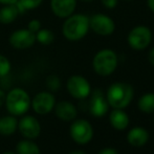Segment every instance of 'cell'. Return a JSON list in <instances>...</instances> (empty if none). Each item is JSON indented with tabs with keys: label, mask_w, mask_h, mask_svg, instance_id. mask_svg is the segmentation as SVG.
Returning <instances> with one entry per match:
<instances>
[{
	"label": "cell",
	"mask_w": 154,
	"mask_h": 154,
	"mask_svg": "<svg viewBox=\"0 0 154 154\" xmlns=\"http://www.w3.org/2000/svg\"><path fill=\"white\" fill-rule=\"evenodd\" d=\"M89 31V18L83 14H72L65 19L62 26L63 36L69 41L83 39Z\"/></svg>",
	"instance_id": "1"
},
{
	"label": "cell",
	"mask_w": 154,
	"mask_h": 154,
	"mask_svg": "<svg viewBox=\"0 0 154 154\" xmlns=\"http://www.w3.org/2000/svg\"><path fill=\"white\" fill-rule=\"evenodd\" d=\"M133 99V88L130 84L118 82L113 83L107 90L106 100L114 109H124Z\"/></svg>",
	"instance_id": "2"
},
{
	"label": "cell",
	"mask_w": 154,
	"mask_h": 154,
	"mask_svg": "<svg viewBox=\"0 0 154 154\" xmlns=\"http://www.w3.org/2000/svg\"><path fill=\"white\" fill-rule=\"evenodd\" d=\"M92 67L99 75H110L118 67V56L112 49H102L95 54L92 60Z\"/></svg>",
	"instance_id": "3"
},
{
	"label": "cell",
	"mask_w": 154,
	"mask_h": 154,
	"mask_svg": "<svg viewBox=\"0 0 154 154\" xmlns=\"http://www.w3.org/2000/svg\"><path fill=\"white\" fill-rule=\"evenodd\" d=\"M5 106L8 111L13 116H22L31 106V99L25 90L14 88L5 95Z\"/></svg>",
	"instance_id": "4"
},
{
	"label": "cell",
	"mask_w": 154,
	"mask_h": 154,
	"mask_svg": "<svg viewBox=\"0 0 154 154\" xmlns=\"http://www.w3.org/2000/svg\"><path fill=\"white\" fill-rule=\"evenodd\" d=\"M152 40V32L145 25H137L129 32L127 37L128 44L135 51H143L150 45Z\"/></svg>",
	"instance_id": "5"
},
{
	"label": "cell",
	"mask_w": 154,
	"mask_h": 154,
	"mask_svg": "<svg viewBox=\"0 0 154 154\" xmlns=\"http://www.w3.org/2000/svg\"><path fill=\"white\" fill-rule=\"evenodd\" d=\"M70 136L78 144H87L91 140L93 136L92 126L86 120L75 121L70 126Z\"/></svg>",
	"instance_id": "6"
},
{
	"label": "cell",
	"mask_w": 154,
	"mask_h": 154,
	"mask_svg": "<svg viewBox=\"0 0 154 154\" xmlns=\"http://www.w3.org/2000/svg\"><path fill=\"white\" fill-rule=\"evenodd\" d=\"M67 90L71 97L75 99H86L91 92L90 84L84 77L79 75H71L67 81Z\"/></svg>",
	"instance_id": "7"
},
{
	"label": "cell",
	"mask_w": 154,
	"mask_h": 154,
	"mask_svg": "<svg viewBox=\"0 0 154 154\" xmlns=\"http://www.w3.org/2000/svg\"><path fill=\"white\" fill-rule=\"evenodd\" d=\"M89 29L100 36H110L116 29V23L105 14H94L89 18Z\"/></svg>",
	"instance_id": "8"
},
{
	"label": "cell",
	"mask_w": 154,
	"mask_h": 154,
	"mask_svg": "<svg viewBox=\"0 0 154 154\" xmlns=\"http://www.w3.org/2000/svg\"><path fill=\"white\" fill-rule=\"evenodd\" d=\"M36 41V34L27 29H17L8 38V42L16 49H26L34 45Z\"/></svg>",
	"instance_id": "9"
},
{
	"label": "cell",
	"mask_w": 154,
	"mask_h": 154,
	"mask_svg": "<svg viewBox=\"0 0 154 154\" xmlns=\"http://www.w3.org/2000/svg\"><path fill=\"white\" fill-rule=\"evenodd\" d=\"M56 100L54 94L47 91H42L36 94L32 101V107L38 114H46L54 109Z\"/></svg>",
	"instance_id": "10"
},
{
	"label": "cell",
	"mask_w": 154,
	"mask_h": 154,
	"mask_svg": "<svg viewBox=\"0 0 154 154\" xmlns=\"http://www.w3.org/2000/svg\"><path fill=\"white\" fill-rule=\"evenodd\" d=\"M108 108H109V104L103 91L100 89H95L89 102L90 113L95 118H102L108 112Z\"/></svg>",
	"instance_id": "11"
},
{
	"label": "cell",
	"mask_w": 154,
	"mask_h": 154,
	"mask_svg": "<svg viewBox=\"0 0 154 154\" xmlns=\"http://www.w3.org/2000/svg\"><path fill=\"white\" fill-rule=\"evenodd\" d=\"M18 128L21 134L29 140L38 137L41 131V126L38 120L32 116H26L21 119L18 123Z\"/></svg>",
	"instance_id": "12"
},
{
	"label": "cell",
	"mask_w": 154,
	"mask_h": 154,
	"mask_svg": "<svg viewBox=\"0 0 154 154\" xmlns=\"http://www.w3.org/2000/svg\"><path fill=\"white\" fill-rule=\"evenodd\" d=\"M77 0H51V12L59 18H67L73 14Z\"/></svg>",
	"instance_id": "13"
},
{
	"label": "cell",
	"mask_w": 154,
	"mask_h": 154,
	"mask_svg": "<svg viewBox=\"0 0 154 154\" xmlns=\"http://www.w3.org/2000/svg\"><path fill=\"white\" fill-rule=\"evenodd\" d=\"M127 140L133 147H142L149 140V132L143 127H134L128 132Z\"/></svg>",
	"instance_id": "14"
},
{
	"label": "cell",
	"mask_w": 154,
	"mask_h": 154,
	"mask_svg": "<svg viewBox=\"0 0 154 154\" xmlns=\"http://www.w3.org/2000/svg\"><path fill=\"white\" fill-rule=\"evenodd\" d=\"M56 106V114L62 121H72L77 116V108L72 103L67 101H62Z\"/></svg>",
	"instance_id": "15"
},
{
	"label": "cell",
	"mask_w": 154,
	"mask_h": 154,
	"mask_svg": "<svg viewBox=\"0 0 154 154\" xmlns=\"http://www.w3.org/2000/svg\"><path fill=\"white\" fill-rule=\"evenodd\" d=\"M109 121L112 127L116 130H124L129 125V116L123 109H114L110 113Z\"/></svg>",
	"instance_id": "16"
},
{
	"label": "cell",
	"mask_w": 154,
	"mask_h": 154,
	"mask_svg": "<svg viewBox=\"0 0 154 154\" xmlns=\"http://www.w3.org/2000/svg\"><path fill=\"white\" fill-rule=\"evenodd\" d=\"M18 6L16 4H6L0 8V23L10 24L14 22L19 15Z\"/></svg>",
	"instance_id": "17"
},
{
	"label": "cell",
	"mask_w": 154,
	"mask_h": 154,
	"mask_svg": "<svg viewBox=\"0 0 154 154\" xmlns=\"http://www.w3.org/2000/svg\"><path fill=\"white\" fill-rule=\"evenodd\" d=\"M18 122L13 116H3L0 119V133L3 135H11L16 131Z\"/></svg>",
	"instance_id": "18"
},
{
	"label": "cell",
	"mask_w": 154,
	"mask_h": 154,
	"mask_svg": "<svg viewBox=\"0 0 154 154\" xmlns=\"http://www.w3.org/2000/svg\"><path fill=\"white\" fill-rule=\"evenodd\" d=\"M138 109L145 113H154V93H146L138 100Z\"/></svg>",
	"instance_id": "19"
},
{
	"label": "cell",
	"mask_w": 154,
	"mask_h": 154,
	"mask_svg": "<svg viewBox=\"0 0 154 154\" xmlns=\"http://www.w3.org/2000/svg\"><path fill=\"white\" fill-rule=\"evenodd\" d=\"M16 150L18 154H40L38 145L32 140H21L17 144Z\"/></svg>",
	"instance_id": "20"
},
{
	"label": "cell",
	"mask_w": 154,
	"mask_h": 154,
	"mask_svg": "<svg viewBox=\"0 0 154 154\" xmlns=\"http://www.w3.org/2000/svg\"><path fill=\"white\" fill-rule=\"evenodd\" d=\"M55 40V35L48 29H40L36 32V41L42 45H49Z\"/></svg>",
	"instance_id": "21"
},
{
	"label": "cell",
	"mask_w": 154,
	"mask_h": 154,
	"mask_svg": "<svg viewBox=\"0 0 154 154\" xmlns=\"http://www.w3.org/2000/svg\"><path fill=\"white\" fill-rule=\"evenodd\" d=\"M43 0H18L16 5L18 6V10L20 13H23L25 11H31L39 8Z\"/></svg>",
	"instance_id": "22"
},
{
	"label": "cell",
	"mask_w": 154,
	"mask_h": 154,
	"mask_svg": "<svg viewBox=\"0 0 154 154\" xmlns=\"http://www.w3.org/2000/svg\"><path fill=\"white\" fill-rule=\"evenodd\" d=\"M11 70V62L5 56L0 55V78L5 77Z\"/></svg>",
	"instance_id": "23"
},
{
	"label": "cell",
	"mask_w": 154,
	"mask_h": 154,
	"mask_svg": "<svg viewBox=\"0 0 154 154\" xmlns=\"http://www.w3.org/2000/svg\"><path fill=\"white\" fill-rule=\"evenodd\" d=\"M46 85L48 89L57 91L61 86V81L57 75H48V78L46 79Z\"/></svg>",
	"instance_id": "24"
},
{
	"label": "cell",
	"mask_w": 154,
	"mask_h": 154,
	"mask_svg": "<svg viewBox=\"0 0 154 154\" xmlns=\"http://www.w3.org/2000/svg\"><path fill=\"white\" fill-rule=\"evenodd\" d=\"M41 26H42V25H41L40 20H38V19H32V20H31L29 22V24H27V29H29L31 32L36 34V32L41 29Z\"/></svg>",
	"instance_id": "25"
},
{
	"label": "cell",
	"mask_w": 154,
	"mask_h": 154,
	"mask_svg": "<svg viewBox=\"0 0 154 154\" xmlns=\"http://www.w3.org/2000/svg\"><path fill=\"white\" fill-rule=\"evenodd\" d=\"M103 5L107 8H114L119 3V0H101Z\"/></svg>",
	"instance_id": "26"
},
{
	"label": "cell",
	"mask_w": 154,
	"mask_h": 154,
	"mask_svg": "<svg viewBox=\"0 0 154 154\" xmlns=\"http://www.w3.org/2000/svg\"><path fill=\"white\" fill-rule=\"evenodd\" d=\"M99 154H119V153H118V151L113 148H105L100 151Z\"/></svg>",
	"instance_id": "27"
},
{
	"label": "cell",
	"mask_w": 154,
	"mask_h": 154,
	"mask_svg": "<svg viewBox=\"0 0 154 154\" xmlns=\"http://www.w3.org/2000/svg\"><path fill=\"white\" fill-rule=\"evenodd\" d=\"M148 60H149V62L151 63V64L154 66V47L152 49H151V51L149 53V56H148Z\"/></svg>",
	"instance_id": "28"
},
{
	"label": "cell",
	"mask_w": 154,
	"mask_h": 154,
	"mask_svg": "<svg viewBox=\"0 0 154 154\" xmlns=\"http://www.w3.org/2000/svg\"><path fill=\"white\" fill-rule=\"evenodd\" d=\"M18 0H0V3L6 5V4H16Z\"/></svg>",
	"instance_id": "29"
},
{
	"label": "cell",
	"mask_w": 154,
	"mask_h": 154,
	"mask_svg": "<svg viewBox=\"0 0 154 154\" xmlns=\"http://www.w3.org/2000/svg\"><path fill=\"white\" fill-rule=\"evenodd\" d=\"M4 102H5V94H4V92L0 89V106H1Z\"/></svg>",
	"instance_id": "30"
},
{
	"label": "cell",
	"mask_w": 154,
	"mask_h": 154,
	"mask_svg": "<svg viewBox=\"0 0 154 154\" xmlns=\"http://www.w3.org/2000/svg\"><path fill=\"white\" fill-rule=\"evenodd\" d=\"M147 4H148L149 8L154 13V0H147Z\"/></svg>",
	"instance_id": "31"
},
{
	"label": "cell",
	"mask_w": 154,
	"mask_h": 154,
	"mask_svg": "<svg viewBox=\"0 0 154 154\" xmlns=\"http://www.w3.org/2000/svg\"><path fill=\"white\" fill-rule=\"evenodd\" d=\"M69 154H86V153L83 152V151H73V152H71Z\"/></svg>",
	"instance_id": "32"
},
{
	"label": "cell",
	"mask_w": 154,
	"mask_h": 154,
	"mask_svg": "<svg viewBox=\"0 0 154 154\" xmlns=\"http://www.w3.org/2000/svg\"><path fill=\"white\" fill-rule=\"evenodd\" d=\"M80 1H82V2H92L93 0H80Z\"/></svg>",
	"instance_id": "33"
},
{
	"label": "cell",
	"mask_w": 154,
	"mask_h": 154,
	"mask_svg": "<svg viewBox=\"0 0 154 154\" xmlns=\"http://www.w3.org/2000/svg\"><path fill=\"white\" fill-rule=\"evenodd\" d=\"M3 154H16V153H14V152H5V153H3Z\"/></svg>",
	"instance_id": "34"
},
{
	"label": "cell",
	"mask_w": 154,
	"mask_h": 154,
	"mask_svg": "<svg viewBox=\"0 0 154 154\" xmlns=\"http://www.w3.org/2000/svg\"><path fill=\"white\" fill-rule=\"evenodd\" d=\"M126 1H130V0H126Z\"/></svg>",
	"instance_id": "35"
}]
</instances>
